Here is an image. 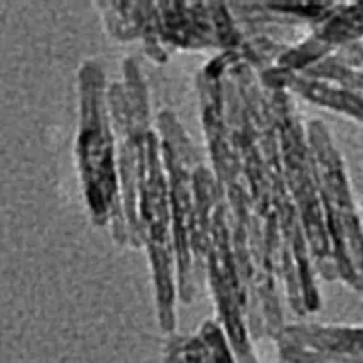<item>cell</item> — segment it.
Masks as SVG:
<instances>
[{"label":"cell","mask_w":363,"mask_h":363,"mask_svg":"<svg viewBox=\"0 0 363 363\" xmlns=\"http://www.w3.org/2000/svg\"><path fill=\"white\" fill-rule=\"evenodd\" d=\"M77 82L75 167L89 220L95 227H105L118 216V193L104 71L95 60L86 58L78 68Z\"/></svg>","instance_id":"6da1fadb"},{"label":"cell","mask_w":363,"mask_h":363,"mask_svg":"<svg viewBox=\"0 0 363 363\" xmlns=\"http://www.w3.org/2000/svg\"><path fill=\"white\" fill-rule=\"evenodd\" d=\"M166 363H237L233 352L217 332L207 330L203 339L173 342Z\"/></svg>","instance_id":"7a4b0ae2"}]
</instances>
